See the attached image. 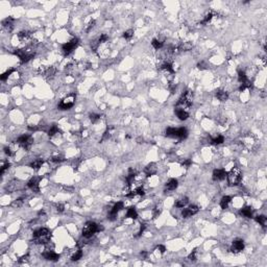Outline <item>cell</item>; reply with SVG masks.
<instances>
[{
    "label": "cell",
    "instance_id": "cell-24",
    "mask_svg": "<svg viewBox=\"0 0 267 267\" xmlns=\"http://www.w3.org/2000/svg\"><path fill=\"white\" fill-rule=\"evenodd\" d=\"M188 203H189L188 197H183V198H181V199L177 200L175 203H174V206H175V208L182 209V208H185V206L188 205Z\"/></svg>",
    "mask_w": 267,
    "mask_h": 267
},
{
    "label": "cell",
    "instance_id": "cell-57",
    "mask_svg": "<svg viewBox=\"0 0 267 267\" xmlns=\"http://www.w3.org/2000/svg\"><path fill=\"white\" fill-rule=\"evenodd\" d=\"M38 214H39V215H44V214H45V212H44V211H40V212H39Z\"/></svg>",
    "mask_w": 267,
    "mask_h": 267
},
{
    "label": "cell",
    "instance_id": "cell-16",
    "mask_svg": "<svg viewBox=\"0 0 267 267\" xmlns=\"http://www.w3.org/2000/svg\"><path fill=\"white\" fill-rule=\"evenodd\" d=\"M144 172H145V174L147 177H151V175L155 174L157 173V165H155V163H150V164H148L147 166L145 167Z\"/></svg>",
    "mask_w": 267,
    "mask_h": 267
},
{
    "label": "cell",
    "instance_id": "cell-15",
    "mask_svg": "<svg viewBox=\"0 0 267 267\" xmlns=\"http://www.w3.org/2000/svg\"><path fill=\"white\" fill-rule=\"evenodd\" d=\"M27 187H28L29 189H31L33 192H39V191H40V188H39V179L32 177V179L27 183Z\"/></svg>",
    "mask_w": 267,
    "mask_h": 267
},
{
    "label": "cell",
    "instance_id": "cell-49",
    "mask_svg": "<svg viewBox=\"0 0 267 267\" xmlns=\"http://www.w3.org/2000/svg\"><path fill=\"white\" fill-rule=\"evenodd\" d=\"M145 229H146V224H141V227H140V231H139V233H138V235H137L136 237H140L142 234L144 233V231H145Z\"/></svg>",
    "mask_w": 267,
    "mask_h": 267
},
{
    "label": "cell",
    "instance_id": "cell-27",
    "mask_svg": "<svg viewBox=\"0 0 267 267\" xmlns=\"http://www.w3.org/2000/svg\"><path fill=\"white\" fill-rule=\"evenodd\" d=\"M151 45L155 49H161L164 45V40H161V39H153V42H151Z\"/></svg>",
    "mask_w": 267,
    "mask_h": 267
},
{
    "label": "cell",
    "instance_id": "cell-29",
    "mask_svg": "<svg viewBox=\"0 0 267 267\" xmlns=\"http://www.w3.org/2000/svg\"><path fill=\"white\" fill-rule=\"evenodd\" d=\"M60 133L61 131H60V129H59V127H57L55 124H53L52 126L49 129V131H48V136H49L50 138H52V137L57 136V134H60Z\"/></svg>",
    "mask_w": 267,
    "mask_h": 267
},
{
    "label": "cell",
    "instance_id": "cell-53",
    "mask_svg": "<svg viewBox=\"0 0 267 267\" xmlns=\"http://www.w3.org/2000/svg\"><path fill=\"white\" fill-rule=\"evenodd\" d=\"M110 131L107 129V131H105V134H103V136H102V140H105V139H109L110 138Z\"/></svg>",
    "mask_w": 267,
    "mask_h": 267
},
{
    "label": "cell",
    "instance_id": "cell-55",
    "mask_svg": "<svg viewBox=\"0 0 267 267\" xmlns=\"http://www.w3.org/2000/svg\"><path fill=\"white\" fill-rule=\"evenodd\" d=\"M175 89H177V87H175V86H170L169 87V90H170V92H171L172 94L175 92Z\"/></svg>",
    "mask_w": 267,
    "mask_h": 267
},
{
    "label": "cell",
    "instance_id": "cell-17",
    "mask_svg": "<svg viewBox=\"0 0 267 267\" xmlns=\"http://www.w3.org/2000/svg\"><path fill=\"white\" fill-rule=\"evenodd\" d=\"M2 26L4 27L6 30L12 31L13 28H14V18H12V17H8V18L4 19L2 21Z\"/></svg>",
    "mask_w": 267,
    "mask_h": 267
},
{
    "label": "cell",
    "instance_id": "cell-26",
    "mask_svg": "<svg viewBox=\"0 0 267 267\" xmlns=\"http://www.w3.org/2000/svg\"><path fill=\"white\" fill-rule=\"evenodd\" d=\"M18 38L21 41H28L30 38V32L27 30H22L20 32H18Z\"/></svg>",
    "mask_w": 267,
    "mask_h": 267
},
{
    "label": "cell",
    "instance_id": "cell-37",
    "mask_svg": "<svg viewBox=\"0 0 267 267\" xmlns=\"http://www.w3.org/2000/svg\"><path fill=\"white\" fill-rule=\"evenodd\" d=\"M135 177H136V173L133 171V169H129V173L126 177V182L129 185H131V184H133L134 179H135Z\"/></svg>",
    "mask_w": 267,
    "mask_h": 267
},
{
    "label": "cell",
    "instance_id": "cell-31",
    "mask_svg": "<svg viewBox=\"0 0 267 267\" xmlns=\"http://www.w3.org/2000/svg\"><path fill=\"white\" fill-rule=\"evenodd\" d=\"M138 217V213H137L135 208H129L126 213V218H131V219H136Z\"/></svg>",
    "mask_w": 267,
    "mask_h": 267
},
{
    "label": "cell",
    "instance_id": "cell-50",
    "mask_svg": "<svg viewBox=\"0 0 267 267\" xmlns=\"http://www.w3.org/2000/svg\"><path fill=\"white\" fill-rule=\"evenodd\" d=\"M191 164H192V161H191L190 159H187V160H185L183 163H182V166L189 167V166H191Z\"/></svg>",
    "mask_w": 267,
    "mask_h": 267
},
{
    "label": "cell",
    "instance_id": "cell-10",
    "mask_svg": "<svg viewBox=\"0 0 267 267\" xmlns=\"http://www.w3.org/2000/svg\"><path fill=\"white\" fill-rule=\"evenodd\" d=\"M123 209V203L122 201H118V203H116L114 205V207L112 208V210H111V212H110V215H109V219L110 220H115L116 219V216H117V214L120 212V211Z\"/></svg>",
    "mask_w": 267,
    "mask_h": 267
},
{
    "label": "cell",
    "instance_id": "cell-20",
    "mask_svg": "<svg viewBox=\"0 0 267 267\" xmlns=\"http://www.w3.org/2000/svg\"><path fill=\"white\" fill-rule=\"evenodd\" d=\"M240 215H242L245 218H251L253 217V208L251 207H244L240 210Z\"/></svg>",
    "mask_w": 267,
    "mask_h": 267
},
{
    "label": "cell",
    "instance_id": "cell-22",
    "mask_svg": "<svg viewBox=\"0 0 267 267\" xmlns=\"http://www.w3.org/2000/svg\"><path fill=\"white\" fill-rule=\"evenodd\" d=\"M187 136H188V131H187L186 127H179V129H177V139L183 140V139H186Z\"/></svg>",
    "mask_w": 267,
    "mask_h": 267
},
{
    "label": "cell",
    "instance_id": "cell-56",
    "mask_svg": "<svg viewBox=\"0 0 267 267\" xmlns=\"http://www.w3.org/2000/svg\"><path fill=\"white\" fill-rule=\"evenodd\" d=\"M141 256H142L143 258H146V256H147V253H146V251H142V253H141Z\"/></svg>",
    "mask_w": 267,
    "mask_h": 267
},
{
    "label": "cell",
    "instance_id": "cell-47",
    "mask_svg": "<svg viewBox=\"0 0 267 267\" xmlns=\"http://www.w3.org/2000/svg\"><path fill=\"white\" fill-rule=\"evenodd\" d=\"M29 260V255H25V256H23V257H21L18 260V262L20 263V264H23V263H26L27 261Z\"/></svg>",
    "mask_w": 267,
    "mask_h": 267
},
{
    "label": "cell",
    "instance_id": "cell-8",
    "mask_svg": "<svg viewBox=\"0 0 267 267\" xmlns=\"http://www.w3.org/2000/svg\"><path fill=\"white\" fill-rule=\"evenodd\" d=\"M77 45H78V39L77 38H73L71 41H69V42L63 44L62 50H63V52H64V54L65 55H69L70 53H71L72 51H73V50L77 47Z\"/></svg>",
    "mask_w": 267,
    "mask_h": 267
},
{
    "label": "cell",
    "instance_id": "cell-39",
    "mask_svg": "<svg viewBox=\"0 0 267 267\" xmlns=\"http://www.w3.org/2000/svg\"><path fill=\"white\" fill-rule=\"evenodd\" d=\"M133 36H134L133 29H129V30L124 31V33H123V38L126 39V40H131V39L133 38Z\"/></svg>",
    "mask_w": 267,
    "mask_h": 267
},
{
    "label": "cell",
    "instance_id": "cell-36",
    "mask_svg": "<svg viewBox=\"0 0 267 267\" xmlns=\"http://www.w3.org/2000/svg\"><path fill=\"white\" fill-rule=\"evenodd\" d=\"M15 71H16V69H15V68H11L10 70H7V71H5L4 73H3L2 75H1V76H0V79H1V81H6V78H7V77L10 76L11 74H12L13 72H15Z\"/></svg>",
    "mask_w": 267,
    "mask_h": 267
},
{
    "label": "cell",
    "instance_id": "cell-12",
    "mask_svg": "<svg viewBox=\"0 0 267 267\" xmlns=\"http://www.w3.org/2000/svg\"><path fill=\"white\" fill-rule=\"evenodd\" d=\"M42 256H43V258L45 260L52 261V262H57V261H59V259H60V255H59V254L54 253L53 250H50V249L44 251V253L42 254Z\"/></svg>",
    "mask_w": 267,
    "mask_h": 267
},
{
    "label": "cell",
    "instance_id": "cell-52",
    "mask_svg": "<svg viewBox=\"0 0 267 267\" xmlns=\"http://www.w3.org/2000/svg\"><path fill=\"white\" fill-rule=\"evenodd\" d=\"M157 249L160 250V253H162V254H164L165 251H166V248H165L164 245H158L157 246Z\"/></svg>",
    "mask_w": 267,
    "mask_h": 267
},
{
    "label": "cell",
    "instance_id": "cell-33",
    "mask_svg": "<svg viewBox=\"0 0 267 267\" xmlns=\"http://www.w3.org/2000/svg\"><path fill=\"white\" fill-rule=\"evenodd\" d=\"M161 69L164 70V71L168 72V73H174V70L172 68V65L170 63H164V64L161 66Z\"/></svg>",
    "mask_w": 267,
    "mask_h": 267
},
{
    "label": "cell",
    "instance_id": "cell-5",
    "mask_svg": "<svg viewBox=\"0 0 267 267\" xmlns=\"http://www.w3.org/2000/svg\"><path fill=\"white\" fill-rule=\"evenodd\" d=\"M14 53L19 57L20 61L22 63H27L33 59L35 57V51H31V50H25V49H15Z\"/></svg>",
    "mask_w": 267,
    "mask_h": 267
},
{
    "label": "cell",
    "instance_id": "cell-3",
    "mask_svg": "<svg viewBox=\"0 0 267 267\" xmlns=\"http://www.w3.org/2000/svg\"><path fill=\"white\" fill-rule=\"evenodd\" d=\"M100 231H103V227L102 225H99V224L95 223L93 221H88L85 225H83V237L85 238H91L95 233H98Z\"/></svg>",
    "mask_w": 267,
    "mask_h": 267
},
{
    "label": "cell",
    "instance_id": "cell-19",
    "mask_svg": "<svg viewBox=\"0 0 267 267\" xmlns=\"http://www.w3.org/2000/svg\"><path fill=\"white\" fill-rule=\"evenodd\" d=\"M174 112H175V114H177V118H179V120H187L189 118V113L187 112V111L185 110H182V109H174Z\"/></svg>",
    "mask_w": 267,
    "mask_h": 267
},
{
    "label": "cell",
    "instance_id": "cell-1",
    "mask_svg": "<svg viewBox=\"0 0 267 267\" xmlns=\"http://www.w3.org/2000/svg\"><path fill=\"white\" fill-rule=\"evenodd\" d=\"M32 238L35 243L37 244H47L49 243L50 239H51V233L46 227H42V229H39L33 232Z\"/></svg>",
    "mask_w": 267,
    "mask_h": 267
},
{
    "label": "cell",
    "instance_id": "cell-32",
    "mask_svg": "<svg viewBox=\"0 0 267 267\" xmlns=\"http://www.w3.org/2000/svg\"><path fill=\"white\" fill-rule=\"evenodd\" d=\"M81 257H83V250L79 248V249H76L73 254H72L71 260L72 261H78L79 259H81Z\"/></svg>",
    "mask_w": 267,
    "mask_h": 267
},
{
    "label": "cell",
    "instance_id": "cell-41",
    "mask_svg": "<svg viewBox=\"0 0 267 267\" xmlns=\"http://www.w3.org/2000/svg\"><path fill=\"white\" fill-rule=\"evenodd\" d=\"M4 153L6 155H8V157H13V155H15V151L10 147V146H6V147H4Z\"/></svg>",
    "mask_w": 267,
    "mask_h": 267
},
{
    "label": "cell",
    "instance_id": "cell-38",
    "mask_svg": "<svg viewBox=\"0 0 267 267\" xmlns=\"http://www.w3.org/2000/svg\"><path fill=\"white\" fill-rule=\"evenodd\" d=\"M22 205H23V198H18V199L14 200L12 203V207L13 208H20L22 207Z\"/></svg>",
    "mask_w": 267,
    "mask_h": 267
},
{
    "label": "cell",
    "instance_id": "cell-9",
    "mask_svg": "<svg viewBox=\"0 0 267 267\" xmlns=\"http://www.w3.org/2000/svg\"><path fill=\"white\" fill-rule=\"evenodd\" d=\"M244 249V241L242 239H235L232 243L231 251L234 254H239Z\"/></svg>",
    "mask_w": 267,
    "mask_h": 267
},
{
    "label": "cell",
    "instance_id": "cell-42",
    "mask_svg": "<svg viewBox=\"0 0 267 267\" xmlns=\"http://www.w3.org/2000/svg\"><path fill=\"white\" fill-rule=\"evenodd\" d=\"M95 23H96V21H95L94 19H93V20H91V21L89 22L88 25L86 26V31H87V32H89V31H90L91 29H92L94 26H95Z\"/></svg>",
    "mask_w": 267,
    "mask_h": 267
},
{
    "label": "cell",
    "instance_id": "cell-28",
    "mask_svg": "<svg viewBox=\"0 0 267 267\" xmlns=\"http://www.w3.org/2000/svg\"><path fill=\"white\" fill-rule=\"evenodd\" d=\"M215 16H216V14H215L214 12H212V11H211V12H209L205 17H203V21L200 22V23H201V24H208L209 22L211 21V20L213 19V18H214Z\"/></svg>",
    "mask_w": 267,
    "mask_h": 267
},
{
    "label": "cell",
    "instance_id": "cell-35",
    "mask_svg": "<svg viewBox=\"0 0 267 267\" xmlns=\"http://www.w3.org/2000/svg\"><path fill=\"white\" fill-rule=\"evenodd\" d=\"M256 221L258 222L259 224H261L262 227H265L266 225V222H267V218L264 216V215H259V216H257L255 218Z\"/></svg>",
    "mask_w": 267,
    "mask_h": 267
},
{
    "label": "cell",
    "instance_id": "cell-45",
    "mask_svg": "<svg viewBox=\"0 0 267 267\" xmlns=\"http://www.w3.org/2000/svg\"><path fill=\"white\" fill-rule=\"evenodd\" d=\"M50 161L53 162V163H60V162H63L64 159H63L61 155H54V157H52L51 159H50Z\"/></svg>",
    "mask_w": 267,
    "mask_h": 267
},
{
    "label": "cell",
    "instance_id": "cell-23",
    "mask_svg": "<svg viewBox=\"0 0 267 267\" xmlns=\"http://www.w3.org/2000/svg\"><path fill=\"white\" fill-rule=\"evenodd\" d=\"M231 201H232L231 196H223V197L221 198V200H220V207H221V209L225 210V209L229 207Z\"/></svg>",
    "mask_w": 267,
    "mask_h": 267
},
{
    "label": "cell",
    "instance_id": "cell-48",
    "mask_svg": "<svg viewBox=\"0 0 267 267\" xmlns=\"http://www.w3.org/2000/svg\"><path fill=\"white\" fill-rule=\"evenodd\" d=\"M10 166H11L10 163H5V164H3L2 166H1V170H0V173H1V174L4 173V171H5L6 169H8V168H10Z\"/></svg>",
    "mask_w": 267,
    "mask_h": 267
},
{
    "label": "cell",
    "instance_id": "cell-4",
    "mask_svg": "<svg viewBox=\"0 0 267 267\" xmlns=\"http://www.w3.org/2000/svg\"><path fill=\"white\" fill-rule=\"evenodd\" d=\"M227 179L230 186H238L239 184L241 183V181H242V172H241V170L239 168L234 167L233 169L227 174Z\"/></svg>",
    "mask_w": 267,
    "mask_h": 267
},
{
    "label": "cell",
    "instance_id": "cell-14",
    "mask_svg": "<svg viewBox=\"0 0 267 267\" xmlns=\"http://www.w3.org/2000/svg\"><path fill=\"white\" fill-rule=\"evenodd\" d=\"M215 96H216V98L219 100V101H225V100H227V98H229V93H227V91L218 89V90L215 91Z\"/></svg>",
    "mask_w": 267,
    "mask_h": 267
},
{
    "label": "cell",
    "instance_id": "cell-34",
    "mask_svg": "<svg viewBox=\"0 0 267 267\" xmlns=\"http://www.w3.org/2000/svg\"><path fill=\"white\" fill-rule=\"evenodd\" d=\"M211 142H212V144H214V145H219V144H222L224 142V137L219 135V136L213 138L212 140H211Z\"/></svg>",
    "mask_w": 267,
    "mask_h": 267
},
{
    "label": "cell",
    "instance_id": "cell-7",
    "mask_svg": "<svg viewBox=\"0 0 267 267\" xmlns=\"http://www.w3.org/2000/svg\"><path fill=\"white\" fill-rule=\"evenodd\" d=\"M17 143L24 149H29L33 143V138L30 135H22L17 139Z\"/></svg>",
    "mask_w": 267,
    "mask_h": 267
},
{
    "label": "cell",
    "instance_id": "cell-30",
    "mask_svg": "<svg viewBox=\"0 0 267 267\" xmlns=\"http://www.w3.org/2000/svg\"><path fill=\"white\" fill-rule=\"evenodd\" d=\"M238 81L240 83H247L248 81L245 72L242 71V70H239L238 71Z\"/></svg>",
    "mask_w": 267,
    "mask_h": 267
},
{
    "label": "cell",
    "instance_id": "cell-51",
    "mask_svg": "<svg viewBox=\"0 0 267 267\" xmlns=\"http://www.w3.org/2000/svg\"><path fill=\"white\" fill-rule=\"evenodd\" d=\"M64 210H65V206L64 205H62V203H59V205L57 206V211L59 213L64 212Z\"/></svg>",
    "mask_w": 267,
    "mask_h": 267
},
{
    "label": "cell",
    "instance_id": "cell-6",
    "mask_svg": "<svg viewBox=\"0 0 267 267\" xmlns=\"http://www.w3.org/2000/svg\"><path fill=\"white\" fill-rule=\"evenodd\" d=\"M74 102H75V95H74V94H70V95H68L67 97L63 98V99L61 100V102L59 103L57 107L62 111L70 110V109L74 105Z\"/></svg>",
    "mask_w": 267,
    "mask_h": 267
},
{
    "label": "cell",
    "instance_id": "cell-54",
    "mask_svg": "<svg viewBox=\"0 0 267 267\" xmlns=\"http://www.w3.org/2000/svg\"><path fill=\"white\" fill-rule=\"evenodd\" d=\"M197 67H198V69H201V70L205 69V68H206V67H205V64H203V63H199V64L197 65Z\"/></svg>",
    "mask_w": 267,
    "mask_h": 267
},
{
    "label": "cell",
    "instance_id": "cell-2",
    "mask_svg": "<svg viewBox=\"0 0 267 267\" xmlns=\"http://www.w3.org/2000/svg\"><path fill=\"white\" fill-rule=\"evenodd\" d=\"M192 102H193V93L190 90H187L179 98L177 105H175V107L186 111L187 109H189L192 105Z\"/></svg>",
    "mask_w": 267,
    "mask_h": 267
},
{
    "label": "cell",
    "instance_id": "cell-44",
    "mask_svg": "<svg viewBox=\"0 0 267 267\" xmlns=\"http://www.w3.org/2000/svg\"><path fill=\"white\" fill-rule=\"evenodd\" d=\"M99 119H100V115H98V114H91L90 115V120L93 122V123H96V122H97Z\"/></svg>",
    "mask_w": 267,
    "mask_h": 267
},
{
    "label": "cell",
    "instance_id": "cell-11",
    "mask_svg": "<svg viewBox=\"0 0 267 267\" xmlns=\"http://www.w3.org/2000/svg\"><path fill=\"white\" fill-rule=\"evenodd\" d=\"M198 207L197 206H190V207L186 208V209H184L183 211H182V216L184 217V218H189V217L193 216V215L197 214L198 213Z\"/></svg>",
    "mask_w": 267,
    "mask_h": 267
},
{
    "label": "cell",
    "instance_id": "cell-21",
    "mask_svg": "<svg viewBox=\"0 0 267 267\" xmlns=\"http://www.w3.org/2000/svg\"><path fill=\"white\" fill-rule=\"evenodd\" d=\"M43 164H44L43 159H37V160H35L33 162H31L30 164H29V167L32 168L33 170H39L41 167L43 166Z\"/></svg>",
    "mask_w": 267,
    "mask_h": 267
},
{
    "label": "cell",
    "instance_id": "cell-18",
    "mask_svg": "<svg viewBox=\"0 0 267 267\" xmlns=\"http://www.w3.org/2000/svg\"><path fill=\"white\" fill-rule=\"evenodd\" d=\"M177 186H179V182H177V179H171L168 181V183H166L165 188H166V191H173L177 188Z\"/></svg>",
    "mask_w": 267,
    "mask_h": 267
},
{
    "label": "cell",
    "instance_id": "cell-43",
    "mask_svg": "<svg viewBox=\"0 0 267 267\" xmlns=\"http://www.w3.org/2000/svg\"><path fill=\"white\" fill-rule=\"evenodd\" d=\"M196 254H197V250H196V249L192 250V253H191L190 255H189V257H188L189 260L192 261V262H195L196 258H197V257H196Z\"/></svg>",
    "mask_w": 267,
    "mask_h": 267
},
{
    "label": "cell",
    "instance_id": "cell-46",
    "mask_svg": "<svg viewBox=\"0 0 267 267\" xmlns=\"http://www.w3.org/2000/svg\"><path fill=\"white\" fill-rule=\"evenodd\" d=\"M161 214V209L159 207H155V209H153V218H157V217H159V215Z\"/></svg>",
    "mask_w": 267,
    "mask_h": 267
},
{
    "label": "cell",
    "instance_id": "cell-13",
    "mask_svg": "<svg viewBox=\"0 0 267 267\" xmlns=\"http://www.w3.org/2000/svg\"><path fill=\"white\" fill-rule=\"evenodd\" d=\"M227 171L224 169H215L213 171V179L214 181H222L227 177Z\"/></svg>",
    "mask_w": 267,
    "mask_h": 267
},
{
    "label": "cell",
    "instance_id": "cell-25",
    "mask_svg": "<svg viewBox=\"0 0 267 267\" xmlns=\"http://www.w3.org/2000/svg\"><path fill=\"white\" fill-rule=\"evenodd\" d=\"M165 135L166 137H169V138H177V129H174V127H168L165 131Z\"/></svg>",
    "mask_w": 267,
    "mask_h": 267
},
{
    "label": "cell",
    "instance_id": "cell-40",
    "mask_svg": "<svg viewBox=\"0 0 267 267\" xmlns=\"http://www.w3.org/2000/svg\"><path fill=\"white\" fill-rule=\"evenodd\" d=\"M107 40H109V36L105 35V33H102V35L99 37V39H98V45H99V44L105 43V42H107Z\"/></svg>",
    "mask_w": 267,
    "mask_h": 267
}]
</instances>
